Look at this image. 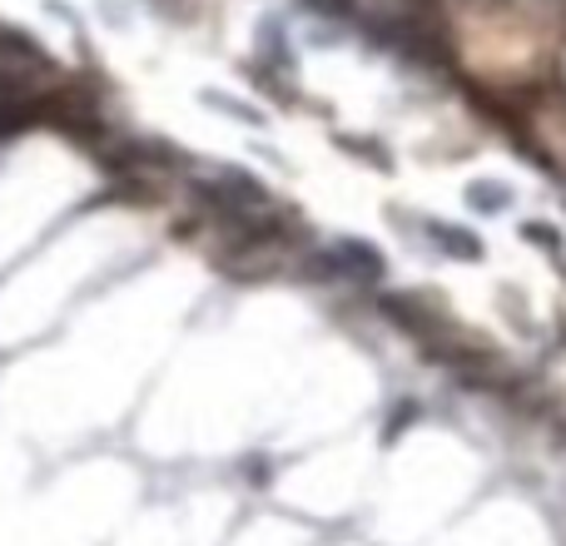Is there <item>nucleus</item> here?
I'll return each mask as SVG.
<instances>
[{
	"label": "nucleus",
	"mask_w": 566,
	"mask_h": 546,
	"mask_svg": "<svg viewBox=\"0 0 566 546\" xmlns=\"http://www.w3.org/2000/svg\"><path fill=\"white\" fill-rule=\"evenodd\" d=\"M458 45L488 80H532L552 50V30L537 10L472 0L458 15Z\"/></svg>",
	"instance_id": "f257e3e1"
},
{
	"label": "nucleus",
	"mask_w": 566,
	"mask_h": 546,
	"mask_svg": "<svg viewBox=\"0 0 566 546\" xmlns=\"http://www.w3.org/2000/svg\"><path fill=\"white\" fill-rule=\"evenodd\" d=\"M432 234H438V244L448 249L452 259H482V244L468 234V229H458V224H438Z\"/></svg>",
	"instance_id": "f03ea898"
},
{
	"label": "nucleus",
	"mask_w": 566,
	"mask_h": 546,
	"mask_svg": "<svg viewBox=\"0 0 566 546\" xmlns=\"http://www.w3.org/2000/svg\"><path fill=\"white\" fill-rule=\"evenodd\" d=\"M472 204H478V209H488V214H492V209H502V204H507V189H502V185H492V179H488V185H472Z\"/></svg>",
	"instance_id": "7ed1b4c3"
},
{
	"label": "nucleus",
	"mask_w": 566,
	"mask_h": 546,
	"mask_svg": "<svg viewBox=\"0 0 566 546\" xmlns=\"http://www.w3.org/2000/svg\"><path fill=\"white\" fill-rule=\"evenodd\" d=\"M542 412H547V418L566 432V388H547V398H542Z\"/></svg>",
	"instance_id": "20e7f679"
},
{
	"label": "nucleus",
	"mask_w": 566,
	"mask_h": 546,
	"mask_svg": "<svg viewBox=\"0 0 566 546\" xmlns=\"http://www.w3.org/2000/svg\"><path fill=\"white\" fill-rule=\"evenodd\" d=\"M412 418H418V408H412V402H408V408H398V412H392V422H388V432H382V442H398V432L408 428Z\"/></svg>",
	"instance_id": "39448f33"
},
{
	"label": "nucleus",
	"mask_w": 566,
	"mask_h": 546,
	"mask_svg": "<svg viewBox=\"0 0 566 546\" xmlns=\"http://www.w3.org/2000/svg\"><path fill=\"white\" fill-rule=\"evenodd\" d=\"M522 234H527L537 249H552V254H557V249H562V244H557V234H552L547 224H527V229H522Z\"/></svg>",
	"instance_id": "423d86ee"
},
{
	"label": "nucleus",
	"mask_w": 566,
	"mask_h": 546,
	"mask_svg": "<svg viewBox=\"0 0 566 546\" xmlns=\"http://www.w3.org/2000/svg\"><path fill=\"white\" fill-rule=\"evenodd\" d=\"M249 477H254L259 487H264V482H269V462H264V458H254V462H249Z\"/></svg>",
	"instance_id": "0eeeda50"
}]
</instances>
